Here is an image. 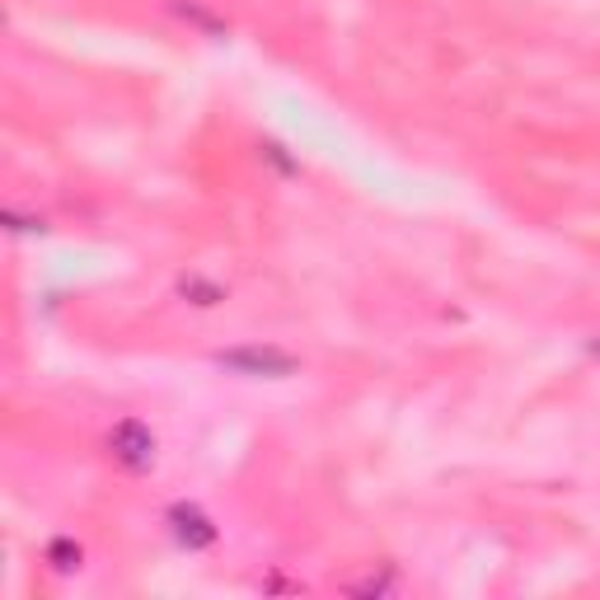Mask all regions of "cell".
Returning <instances> with one entry per match:
<instances>
[{
  "label": "cell",
  "mask_w": 600,
  "mask_h": 600,
  "mask_svg": "<svg viewBox=\"0 0 600 600\" xmlns=\"http://www.w3.org/2000/svg\"><path fill=\"white\" fill-rule=\"evenodd\" d=\"M169 531H174V540H179L184 549H207V544L216 540V525H211L198 507H174L169 511Z\"/></svg>",
  "instance_id": "obj_3"
},
{
  "label": "cell",
  "mask_w": 600,
  "mask_h": 600,
  "mask_svg": "<svg viewBox=\"0 0 600 600\" xmlns=\"http://www.w3.org/2000/svg\"><path fill=\"white\" fill-rule=\"evenodd\" d=\"M109 451H113V460H122L132 474H146L155 465V432L146 427V422H118L113 436H109Z\"/></svg>",
  "instance_id": "obj_2"
},
{
  "label": "cell",
  "mask_w": 600,
  "mask_h": 600,
  "mask_svg": "<svg viewBox=\"0 0 600 600\" xmlns=\"http://www.w3.org/2000/svg\"><path fill=\"white\" fill-rule=\"evenodd\" d=\"M225 370H235V376H254V380H281V376H296V357L277 347H235V352H221L216 357Z\"/></svg>",
  "instance_id": "obj_1"
},
{
  "label": "cell",
  "mask_w": 600,
  "mask_h": 600,
  "mask_svg": "<svg viewBox=\"0 0 600 600\" xmlns=\"http://www.w3.org/2000/svg\"><path fill=\"white\" fill-rule=\"evenodd\" d=\"M47 558H52V568H57V573H70V568H80V544L57 540V544L47 549Z\"/></svg>",
  "instance_id": "obj_4"
}]
</instances>
